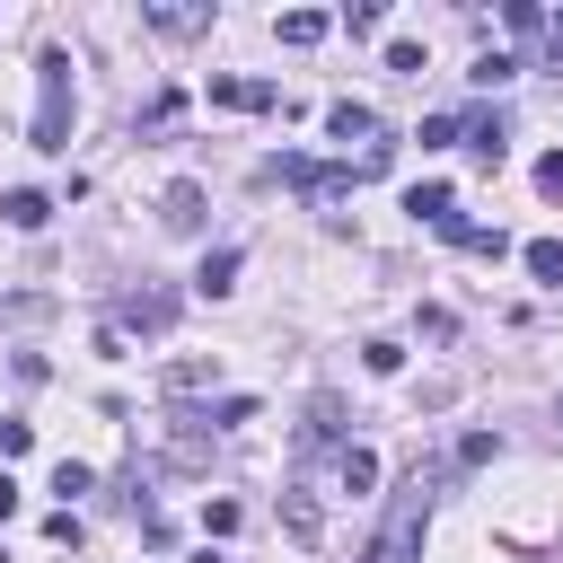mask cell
Wrapping results in <instances>:
<instances>
[{"label":"cell","instance_id":"cell-1","mask_svg":"<svg viewBox=\"0 0 563 563\" xmlns=\"http://www.w3.org/2000/svg\"><path fill=\"white\" fill-rule=\"evenodd\" d=\"M422 528H431V475L413 466V475H405V493L387 501L378 537H369V563H422Z\"/></svg>","mask_w":563,"mask_h":563},{"label":"cell","instance_id":"cell-2","mask_svg":"<svg viewBox=\"0 0 563 563\" xmlns=\"http://www.w3.org/2000/svg\"><path fill=\"white\" fill-rule=\"evenodd\" d=\"M35 150H70V53L35 62Z\"/></svg>","mask_w":563,"mask_h":563},{"label":"cell","instance_id":"cell-3","mask_svg":"<svg viewBox=\"0 0 563 563\" xmlns=\"http://www.w3.org/2000/svg\"><path fill=\"white\" fill-rule=\"evenodd\" d=\"M167 325H176V299H167V290H123L114 334H167Z\"/></svg>","mask_w":563,"mask_h":563},{"label":"cell","instance_id":"cell-4","mask_svg":"<svg viewBox=\"0 0 563 563\" xmlns=\"http://www.w3.org/2000/svg\"><path fill=\"white\" fill-rule=\"evenodd\" d=\"M211 106H238V114H273L282 88L273 79H238V70H211Z\"/></svg>","mask_w":563,"mask_h":563},{"label":"cell","instance_id":"cell-5","mask_svg":"<svg viewBox=\"0 0 563 563\" xmlns=\"http://www.w3.org/2000/svg\"><path fill=\"white\" fill-rule=\"evenodd\" d=\"M158 229H176V238L202 229V185H194V176H176V185L158 194Z\"/></svg>","mask_w":563,"mask_h":563},{"label":"cell","instance_id":"cell-6","mask_svg":"<svg viewBox=\"0 0 563 563\" xmlns=\"http://www.w3.org/2000/svg\"><path fill=\"white\" fill-rule=\"evenodd\" d=\"M325 132H334V141L352 150V141H369V132H378V114H369L361 97H334V106H325Z\"/></svg>","mask_w":563,"mask_h":563},{"label":"cell","instance_id":"cell-7","mask_svg":"<svg viewBox=\"0 0 563 563\" xmlns=\"http://www.w3.org/2000/svg\"><path fill=\"white\" fill-rule=\"evenodd\" d=\"M440 238H449V246H466V255H493V264L510 255V238H501V229H475V220H457V211L440 220Z\"/></svg>","mask_w":563,"mask_h":563},{"label":"cell","instance_id":"cell-8","mask_svg":"<svg viewBox=\"0 0 563 563\" xmlns=\"http://www.w3.org/2000/svg\"><path fill=\"white\" fill-rule=\"evenodd\" d=\"M282 528H290L299 545H325V510H317V493H282Z\"/></svg>","mask_w":563,"mask_h":563},{"label":"cell","instance_id":"cell-9","mask_svg":"<svg viewBox=\"0 0 563 563\" xmlns=\"http://www.w3.org/2000/svg\"><path fill=\"white\" fill-rule=\"evenodd\" d=\"M466 150H475V167H501V114H466V132H457Z\"/></svg>","mask_w":563,"mask_h":563},{"label":"cell","instance_id":"cell-10","mask_svg":"<svg viewBox=\"0 0 563 563\" xmlns=\"http://www.w3.org/2000/svg\"><path fill=\"white\" fill-rule=\"evenodd\" d=\"M0 211H9V229H44V220H53V202H44L35 185H18V194H0Z\"/></svg>","mask_w":563,"mask_h":563},{"label":"cell","instance_id":"cell-11","mask_svg":"<svg viewBox=\"0 0 563 563\" xmlns=\"http://www.w3.org/2000/svg\"><path fill=\"white\" fill-rule=\"evenodd\" d=\"M229 282H238V246H211V255H202V273H194V290H202V299H220Z\"/></svg>","mask_w":563,"mask_h":563},{"label":"cell","instance_id":"cell-12","mask_svg":"<svg viewBox=\"0 0 563 563\" xmlns=\"http://www.w3.org/2000/svg\"><path fill=\"white\" fill-rule=\"evenodd\" d=\"M150 26H158V35H194V26H211V9H185V0H158V9H150Z\"/></svg>","mask_w":563,"mask_h":563},{"label":"cell","instance_id":"cell-13","mask_svg":"<svg viewBox=\"0 0 563 563\" xmlns=\"http://www.w3.org/2000/svg\"><path fill=\"white\" fill-rule=\"evenodd\" d=\"M325 26H334L325 9H290V18H273V35H282V44H317Z\"/></svg>","mask_w":563,"mask_h":563},{"label":"cell","instance_id":"cell-14","mask_svg":"<svg viewBox=\"0 0 563 563\" xmlns=\"http://www.w3.org/2000/svg\"><path fill=\"white\" fill-rule=\"evenodd\" d=\"M528 273H537L545 290H563V238H528Z\"/></svg>","mask_w":563,"mask_h":563},{"label":"cell","instance_id":"cell-15","mask_svg":"<svg viewBox=\"0 0 563 563\" xmlns=\"http://www.w3.org/2000/svg\"><path fill=\"white\" fill-rule=\"evenodd\" d=\"M211 378H220V361H167V396H194Z\"/></svg>","mask_w":563,"mask_h":563},{"label":"cell","instance_id":"cell-16","mask_svg":"<svg viewBox=\"0 0 563 563\" xmlns=\"http://www.w3.org/2000/svg\"><path fill=\"white\" fill-rule=\"evenodd\" d=\"M334 475H343V493H369V484H378V457H369V449H343Z\"/></svg>","mask_w":563,"mask_h":563},{"label":"cell","instance_id":"cell-17","mask_svg":"<svg viewBox=\"0 0 563 563\" xmlns=\"http://www.w3.org/2000/svg\"><path fill=\"white\" fill-rule=\"evenodd\" d=\"M405 211H413V220H431V229H440V220H449V185H413V194H405Z\"/></svg>","mask_w":563,"mask_h":563},{"label":"cell","instance_id":"cell-18","mask_svg":"<svg viewBox=\"0 0 563 563\" xmlns=\"http://www.w3.org/2000/svg\"><path fill=\"white\" fill-rule=\"evenodd\" d=\"M88 484H97V475H88V466H79V457H62V466H53V493H62V510H70V501H79V493H88Z\"/></svg>","mask_w":563,"mask_h":563},{"label":"cell","instance_id":"cell-19","mask_svg":"<svg viewBox=\"0 0 563 563\" xmlns=\"http://www.w3.org/2000/svg\"><path fill=\"white\" fill-rule=\"evenodd\" d=\"M361 361H369L378 378H396V369H405V343H387V334H378V343H361Z\"/></svg>","mask_w":563,"mask_h":563},{"label":"cell","instance_id":"cell-20","mask_svg":"<svg viewBox=\"0 0 563 563\" xmlns=\"http://www.w3.org/2000/svg\"><path fill=\"white\" fill-rule=\"evenodd\" d=\"M457 132H466V123H457V114H431V123H422V132H413V141H422V150H449V141H457Z\"/></svg>","mask_w":563,"mask_h":563},{"label":"cell","instance_id":"cell-21","mask_svg":"<svg viewBox=\"0 0 563 563\" xmlns=\"http://www.w3.org/2000/svg\"><path fill=\"white\" fill-rule=\"evenodd\" d=\"M238 519H246L238 501H202V528H211V537H238Z\"/></svg>","mask_w":563,"mask_h":563},{"label":"cell","instance_id":"cell-22","mask_svg":"<svg viewBox=\"0 0 563 563\" xmlns=\"http://www.w3.org/2000/svg\"><path fill=\"white\" fill-rule=\"evenodd\" d=\"M537 194H545V202H563V150H545V158H537Z\"/></svg>","mask_w":563,"mask_h":563},{"label":"cell","instance_id":"cell-23","mask_svg":"<svg viewBox=\"0 0 563 563\" xmlns=\"http://www.w3.org/2000/svg\"><path fill=\"white\" fill-rule=\"evenodd\" d=\"M255 422V396H220V431H246Z\"/></svg>","mask_w":563,"mask_h":563},{"label":"cell","instance_id":"cell-24","mask_svg":"<svg viewBox=\"0 0 563 563\" xmlns=\"http://www.w3.org/2000/svg\"><path fill=\"white\" fill-rule=\"evenodd\" d=\"M0 519H18V484L9 475H0Z\"/></svg>","mask_w":563,"mask_h":563},{"label":"cell","instance_id":"cell-25","mask_svg":"<svg viewBox=\"0 0 563 563\" xmlns=\"http://www.w3.org/2000/svg\"><path fill=\"white\" fill-rule=\"evenodd\" d=\"M194 563H220V554H211V545H202V554H194Z\"/></svg>","mask_w":563,"mask_h":563}]
</instances>
